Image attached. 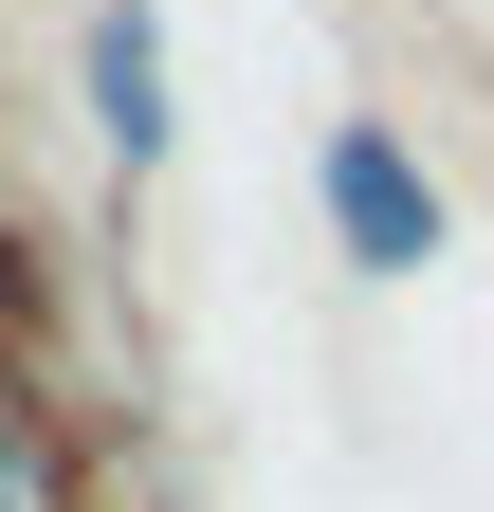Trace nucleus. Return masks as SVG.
Instances as JSON below:
<instances>
[{
    "mask_svg": "<svg viewBox=\"0 0 494 512\" xmlns=\"http://www.w3.org/2000/svg\"><path fill=\"white\" fill-rule=\"evenodd\" d=\"M92 128L110 147H165V37H147V0H92Z\"/></svg>",
    "mask_w": 494,
    "mask_h": 512,
    "instance_id": "2",
    "label": "nucleus"
},
{
    "mask_svg": "<svg viewBox=\"0 0 494 512\" xmlns=\"http://www.w3.org/2000/svg\"><path fill=\"white\" fill-rule=\"evenodd\" d=\"M330 220H348V256H385V275H403V256H440V202H421V165L385 147V128H348V147H330Z\"/></svg>",
    "mask_w": 494,
    "mask_h": 512,
    "instance_id": "1",
    "label": "nucleus"
},
{
    "mask_svg": "<svg viewBox=\"0 0 494 512\" xmlns=\"http://www.w3.org/2000/svg\"><path fill=\"white\" fill-rule=\"evenodd\" d=\"M0 330H19V256H0Z\"/></svg>",
    "mask_w": 494,
    "mask_h": 512,
    "instance_id": "4",
    "label": "nucleus"
},
{
    "mask_svg": "<svg viewBox=\"0 0 494 512\" xmlns=\"http://www.w3.org/2000/svg\"><path fill=\"white\" fill-rule=\"evenodd\" d=\"M0 512H55V476H37V421H0Z\"/></svg>",
    "mask_w": 494,
    "mask_h": 512,
    "instance_id": "3",
    "label": "nucleus"
}]
</instances>
